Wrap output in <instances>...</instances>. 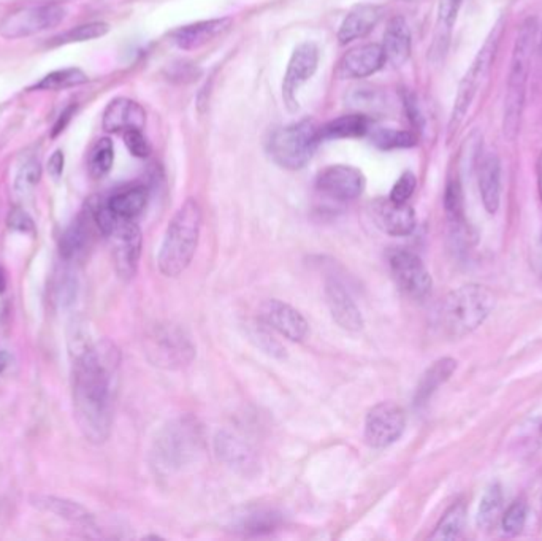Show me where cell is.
<instances>
[{
  "label": "cell",
  "instance_id": "cell-44",
  "mask_svg": "<svg viewBox=\"0 0 542 541\" xmlns=\"http://www.w3.org/2000/svg\"><path fill=\"white\" fill-rule=\"evenodd\" d=\"M404 106H406V113H408V118L409 121L413 122V126L415 129H422V126H424V118H422L420 115V110L419 106H417L415 104V99L413 94H408L406 99H404Z\"/></svg>",
  "mask_w": 542,
  "mask_h": 541
},
{
  "label": "cell",
  "instance_id": "cell-42",
  "mask_svg": "<svg viewBox=\"0 0 542 541\" xmlns=\"http://www.w3.org/2000/svg\"><path fill=\"white\" fill-rule=\"evenodd\" d=\"M57 300L61 302V305H70L76 297V279L71 276V273H64V276L59 279V284L56 288Z\"/></svg>",
  "mask_w": 542,
  "mask_h": 541
},
{
  "label": "cell",
  "instance_id": "cell-15",
  "mask_svg": "<svg viewBox=\"0 0 542 541\" xmlns=\"http://www.w3.org/2000/svg\"><path fill=\"white\" fill-rule=\"evenodd\" d=\"M325 299L331 318L344 330L357 332L363 327V316L357 307L352 295L346 290L344 284L336 278H329L325 281Z\"/></svg>",
  "mask_w": 542,
  "mask_h": 541
},
{
  "label": "cell",
  "instance_id": "cell-50",
  "mask_svg": "<svg viewBox=\"0 0 542 541\" xmlns=\"http://www.w3.org/2000/svg\"><path fill=\"white\" fill-rule=\"evenodd\" d=\"M539 51H541V56H542V35H541V45H539Z\"/></svg>",
  "mask_w": 542,
  "mask_h": 541
},
{
  "label": "cell",
  "instance_id": "cell-51",
  "mask_svg": "<svg viewBox=\"0 0 542 541\" xmlns=\"http://www.w3.org/2000/svg\"><path fill=\"white\" fill-rule=\"evenodd\" d=\"M541 240H542V237H541Z\"/></svg>",
  "mask_w": 542,
  "mask_h": 541
},
{
  "label": "cell",
  "instance_id": "cell-17",
  "mask_svg": "<svg viewBox=\"0 0 542 541\" xmlns=\"http://www.w3.org/2000/svg\"><path fill=\"white\" fill-rule=\"evenodd\" d=\"M102 124L110 134H124L130 129H143L146 124V111L135 100L117 97L111 100L105 108Z\"/></svg>",
  "mask_w": 542,
  "mask_h": 541
},
{
  "label": "cell",
  "instance_id": "cell-37",
  "mask_svg": "<svg viewBox=\"0 0 542 541\" xmlns=\"http://www.w3.org/2000/svg\"><path fill=\"white\" fill-rule=\"evenodd\" d=\"M41 180V165L37 159H29L27 162H24L22 167L20 169L16 175L15 188L17 192L26 194L34 189Z\"/></svg>",
  "mask_w": 542,
  "mask_h": 541
},
{
  "label": "cell",
  "instance_id": "cell-6",
  "mask_svg": "<svg viewBox=\"0 0 542 541\" xmlns=\"http://www.w3.org/2000/svg\"><path fill=\"white\" fill-rule=\"evenodd\" d=\"M499 34H501V22H498L495 29H493L490 35H488L484 46L479 50L478 56L474 57L471 67L468 69V72L464 73L463 80L460 81V85H458L454 110H452L450 121H449L450 136L454 135V132H457L458 127H460V124L463 122L464 116H466L469 106L473 104L476 94H478L479 85L482 83V80L485 78L488 70L492 67V62L493 59H495L497 48L499 43Z\"/></svg>",
  "mask_w": 542,
  "mask_h": 541
},
{
  "label": "cell",
  "instance_id": "cell-21",
  "mask_svg": "<svg viewBox=\"0 0 542 541\" xmlns=\"http://www.w3.org/2000/svg\"><path fill=\"white\" fill-rule=\"evenodd\" d=\"M411 46H413V37L406 20L403 16L392 17L387 24L383 43L387 62L395 67H401L411 56Z\"/></svg>",
  "mask_w": 542,
  "mask_h": 541
},
{
  "label": "cell",
  "instance_id": "cell-46",
  "mask_svg": "<svg viewBox=\"0 0 542 541\" xmlns=\"http://www.w3.org/2000/svg\"><path fill=\"white\" fill-rule=\"evenodd\" d=\"M75 111H76V105H70V106H67V108H65V110L61 113V115H59L57 121L55 122V126H52V130H51V136H52V139H56V136H57L59 134H62V132H64L65 127H67V126H69V122L71 121V118H73Z\"/></svg>",
  "mask_w": 542,
  "mask_h": 541
},
{
  "label": "cell",
  "instance_id": "cell-48",
  "mask_svg": "<svg viewBox=\"0 0 542 541\" xmlns=\"http://www.w3.org/2000/svg\"><path fill=\"white\" fill-rule=\"evenodd\" d=\"M7 365H8V354L3 353V351H0V373L7 368Z\"/></svg>",
  "mask_w": 542,
  "mask_h": 541
},
{
  "label": "cell",
  "instance_id": "cell-2",
  "mask_svg": "<svg viewBox=\"0 0 542 541\" xmlns=\"http://www.w3.org/2000/svg\"><path fill=\"white\" fill-rule=\"evenodd\" d=\"M536 32H538V22L534 17H528L519 29L514 51H512L503 113V134L509 141H514L520 132L528 76L529 70H532V59L536 45Z\"/></svg>",
  "mask_w": 542,
  "mask_h": 541
},
{
  "label": "cell",
  "instance_id": "cell-26",
  "mask_svg": "<svg viewBox=\"0 0 542 541\" xmlns=\"http://www.w3.org/2000/svg\"><path fill=\"white\" fill-rule=\"evenodd\" d=\"M148 204V191L143 186L127 188L124 191L113 194L106 200V205L115 213L117 218L122 219H135L145 211Z\"/></svg>",
  "mask_w": 542,
  "mask_h": 541
},
{
  "label": "cell",
  "instance_id": "cell-33",
  "mask_svg": "<svg viewBox=\"0 0 542 541\" xmlns=\"http://www.w3.org/2000/svg\"><path fill=\"white\" fill-rule=\"evenodd\" d=\"M87 235L89 232L86 229L85 223L76 221L70 225V227L64 232L59 248H61V255L64 259H75L76 255H80L87 245Z\"/></svg>",
  "mask_w": 542,
  "mask_h": 541
},
{
  "label": "cell",
  "instance_id": "cell-35",
  "mask_svg": "<svg viewBox=\"0 0 542 541\" xmlns=\"http://www.w3.org/2000/svg\"><path fill=\"white\" fill-rule=\"evenodd\" d=\"M216 443H217L219 456H222L230 465L246 467V463H249L248 446L243 444L241 442H238V438L222 433V435L217 437Z\"/></svg>",
  "mask_w": 542,
  "mask_h": 541
},
{
  "label": "cell",
  "instance_id": "cell-45",
  "mask_svg": "<svg viewBox=\"0 0 542 541\" xmlns=\"http://www.w3.org/2000/svg\"><path fill=\"white\" fill-rule=\"evenodd\" d=\"M64 164H65L64 151L56 150L55 153H52V156L50 157V160H48V174H50L52 180H59V178L62 176Z\"/></svg>",
  "mask_w": 542,
  "mask_h": 541
},
{
  "label": "cell",
  "instance_id": "cell-18",
  "mask_svg": "<svg viewBox=\"0 0 542 541\" xmlns=\"http://www.w3.org/2000/svg\"><path fill=\"white\" fill-rule=\"evenodd\" d=\"M231 26L230 17H217V20L199 21L187 24L171 32V40L181 50H199L210 43L217 35L224 34Z\"/></svg>",
  "mask_w": 542,
  "mask_h": 541
},
{
  "label": "cell",
  "instance_id": "cell-32",
  "mask_svg": "<svg viewBox=\"0 0 542 541\" xmlns=\"http://www.w3.org/2000/svg\"><path fill=\"white\" fill-rule=\"evenodd\" d=\"M373 143L380 150H401V148L415 146L417 136L408 130H397V129H384L376 127L369 129Z\"/></svg>",
  "mask_w": 542,
  "mask_h": 541
},
{
  "label": "cell",
  "instance_id": "cell-5",
  "mask_svg": "<svg viewBox=\"0 0 542 541\" xmlns=\"http://www.w3.org/2000/svg\"><path fill=\"white\" fill-rule=\"evenodd\" d=\"M319 141V127L313 121H300L278 129L271 135L268 151L279 167L300 170L311 160Z\"/></svg>",
  "mask_w": 542,
  "mask_h": 541
},
{
  "label": "cell",
  "instance_id": "cell-24",
  "mask_svg": "<svg viewBox=\"0 0 542 541\" xmlns=\"http://www.w3.org/2000/svg\"><path fill=\"white\" fill-rule=\"evenodd\" d=\"M31 503L35 508L41 511L52 513L71 522H78V524H89V522L92 521V514L89 513L83 505L69 500V498H61L56 496H41V493H38V496L31 497Z\"/></svg>",
  "mask_w": 542,
  "mask_h": 541
},
{
  "label": "cell",
  "instance_id": "cell-23",
  "mask_svg": "<svg viewBox=\"0 0 542 541\" xmlns=\"http://www.w3.org/2000/svg\"><path fill=\"white\" fill-rule=\"evenodd\" d=\"M457 370V360L452 358H443L427 368L422 374L419 384H417L414 405L422 407L430 400L432 395L443 386Z\"/></svg>",
  "mask_w": 542,
  "mask_h": 541
},
{
  "label": "cell",
  "instance_id": "cell-43",
  "mask_svg": "<svg viewBox=\"0 0 542 541\" xmlns=\"http://www.w3.org/2000/svg\"><path fill=\"white\" fill-rule=\"evenodd\" d=\"M7 223L10 229L24 232V234H26V232H32L35 227L32 218L29 216L22 208H13V210L10 211Z\"/></svg>",
  "mask_w": 542,
  "mask_h": 541
},
{
  "label": "cell",
  "instance_id": "cell-14",
  "mask_svg": "<svg viewBox=\"0 0 542 541\" xmlns=\"http://www.w3.org/2000/svg\"><path fill=\"white\" fill-rule=\"evenodd\" d=\"M262 318L271 329L278 330L292 342L305 340L309 332L305 316L297 308L281 300H268L262 308Z\"/></svg>",
  "mask_w": 542,
  "mask_h": 541
},
{
  "label": "cell",
  "instance_id": "cell-12",
  "mask_svg": "<svg viewBox=\"0 0 542 541\" xmlns=\"http://www.w3.org/2000/svg\"><path fill=\"white\" fill-rule=\"evenodd\" d=\"M319 65V50L311 41L297 46L289 59L287 69H285L284 81H283V97L290 111L299 110V94L300 87L313 78Z\"/></svg>",
  "mask_w": 542,
  "mask_h": 541
},
{
  "label": "cell",
  "instance_id": "cell-27",
  "mask_svg": "<svg viewBox=\"0 0 542 541\" xmlns=\"http://www.w3.org/2000/svg\"><path fill=\"white\" fill-rule=\"evenodd\" d=\"M87 81L89 76L81 69L69 67L48 73L38 83H35L32 87H29V91H62V89L86 85Z\"/></svg>",
  "mask_w": 542,
  "mask_h": 541
},
{
  "label": "cell",
  "instance_id": "cell-41",
  "mask_svg": "<svg viewBox=\"0 0 542 541\" xmlns=\"http://www.w3.org/2000/svg\"><path fill=\"white\" fill-rule=\"evenodd\" d=\"M278 522V516L273 513H264V511H259V513H254L248 517L246 521L241 522V528L244 531H251L255 533H260L262 531H273V527L276 526Z\"/></svg>",
  "mask_w": 542,
  "mask_h": 541
},
{
  "label": "cell",
  "instance_id": "cell-22",
  "mask_svg": "<svg viewBox=\"0 0 542 541\" xmlns=\"http://www.w3.org/2000/svg\"><path fill=\"white\" fill-rule=\"evenodd\" d=\"M380 8L376 5H357L344 17L338 31V40L341 45L363 38L373 31L380 20Z\"/></svg>",
  "mask_w": 542,
  "mask_h": 541
},
{
  "label": "cell",
  "instance_id": "cell-10",
  "mask_svg": "<svg viewBox=\"0 0 542 541\" xmlns=\"http://www.w3.org/2000/svg\"><path fill=\"white\" fill-rule=\"evenodd\" d=\"M406 414L393 402H380L369 409L365 419V442L376 449H384L403 435Z\"/></svg>",
  "mask_w": 542,
  "mask_h": 541
},
{
  "label": "cell",
  "instance_id": "cell-16",
  "mask_svg": "<svg viewBox=\"0 0 542 541\" xmlns=\"http://www.w3.org/2000/svg\"><path fill=\"white\" fill-rule=\"evenodd\" d=\"M374 221L385 234L406 237L415 229V213L408 204H397L390 199H379L373 205Z\"/></svg>",
  "mask_w": 542,
  "mask_h": 541
},
{
  "label": "cell",
  "instance_id": "cell-40",
  "mask_svg": "<svg viewBox=\"0 0 542 541\" xmlns=\"http://www.w3.org/2000/svg\"><path fill=\"white\" fill-rule=\"evenodd\" d=\"M122 135H124V143H126L127 150L130 151L132 156L141 157V159L148 157L151 148H150V143H148L146 136L143 135L141 129H130V130H126Z\"/></svg>",
  "mask_w": 542,
  "mask_h": 541
},
{
  "label": "cell",
  "instance_id": "cell-20",
  "mask_svg": "<svg viewBox=\"0 0 542 541\" xmlns=\"http://www.w3.org/2000/svg\"><path fill=\"white\" fill-rule=\"evenodd\" d=\"M478 184L482 204L490 215H495L501 199V162L497 154L488 153L478 167Z\"/></svg>",
  "mask_w": 542,
  "mask_h": 541
},
{
  "label": "cell",
  "instance_id": "cell-28",
  "mask_svg": "<svg viewBox=\"0 0 542 541\" xmlns=\"http://www.w3.org/2000/svg\"><path fill=\"white\" fill-rule=\"evenodd\" d=\"M503 508V492L501 486L493 483L487 487V491L480 498L478 511V526L482 531H492L501 517Z\"/></svg>",
  "mask_w": 542,
  "mask_h": 541
},
{
  "label": "cell",
  "instance_id": "cell-38",
  "mask_svg": "<svg viewBox=\"0 0 542 541\" xmlns=\"http://www.w3.org/2000/svg\"><path fill=\"white\" fill-rule=\"evenodd\" d=\"M417 186L415 175L413 171H404V174L398 178V181L393 184L389 199L397 202V204H408L411 195L414 194Z\"/></svg>",
  "mask_w": 542,
  "mask_h": 541
},
{
  "label": "cell",
  "instance_id": "cell-39",
  "mask_svg": "<svg viewBox=\"0 0 542 541\" xmlns=\"http://www.w3.org/2000/svg\"><path fill=\"white\" fill-rule=\"evenodd\" d=\"M462 0H439L438 5V27L439 31L449 32L457 20Z\"/></svg>",
  "mask_w": 542,
  "mask_h": 541
},
{
  "label": "cell",
  "instance_id": "cell-31",
  "mask_svg": "<svg viewBox=\"0 0 542 541\" xmlns=\"http://www.w3.org/2000/svg\"><path fill=\"white\" fill-rule=\"evenodd\" d=\"M110 32V26L106 22H87V24L71 27L69 31L56 35L48 45L59 46L69 43H80V41H89L104 37Z\"/></svg>",
  "mask_w": 542,
  "mask_h": 541
},
{
  "label": "cell",
  "instance_id": "cell-34",
  "mask_svg": "<svg viewBox=\"0 0 542 541\" xmlns=\"http://www.w3.org/2000/svg\"><path fill=\"white\" fill-rule=\"evenodd\" d=\"M444 208L452 225L462 229L464 225V213H463V194L462 186L458 180H450L448 183L444 194Z\"/></svg>",
  "mask_w": 542,
  "mask_h": 541
},
{
  "label": "cell",
  "instance_id": "cell-4",
  "mask_svg": "<svg viewBox=\"0 0 542 541\" xmlns=\"http://www.w3.org/2000/svg\"><path fill=\"white\" fill-rule=\"evenodd\" d=\"M495 295L480 284H464L452 290L441 307V324L445 334L460 338L484 323L495 308Z\"/></svg>",
  "mask_w": 542,
  "mask_h": 541
},
{
  "label": "cell",
  "instance_id": "cell-36",
  "mask_svg": "<svg viewBox=\"0 0 542 541\" xmlns=\"http://www.w3.org/2000/svg\"><path fill=\"white\" fill-rule=\"evenodd\" d=\"M527 522V503L517 500L506 510L501 517V531L506 537H515L519 535Z\"/></svg>",
  "mask_w": 542,
  "mask_h": 541
},
{
  "label": "cell",
  "instance_id": "cell-3",
  "mask_svg": "<svg viewBox=\"0 0 542 541\" xmlns=\"http://www.w3.org/2000/svg\"><path fill=\"white\" fill-rule=\"evenodd\" d=\"M201 208L197 200L187 199L178 208L166 227L159 251V270L165 276L175 278L192 262L200 240Z\"/></svg>",
  "mask_w": 542,
  "mask_h": 541
},
{
  "label": "cell",
  "instance_id": "cell-7",
  "mask_svg": "<svg viewBox=\"0 0 542 541\" xmlns=\"http://www.w3.org/2000/svg\"><path fill=\"white\" fill-rule=\"evenodd\" d=\"M65 8L59 3H43L15 10L0 21V35L7 40L26 38L61 24Z\"/></svg>",
  "mask_w": 542,
  "mask_h": 541
},
{
  "label": "cell",
  "instance_id": "cell-25",
  "mask_svg": "<svg viewBox=\"0 0 542 541\" xmlns=\"http://www.w3.org/2000/svg\"><path fill=\"white\" fill-rule=\"evenodd\" d=\"M369 120L365 115H344L336 120L327 122L319 127L320 141L322 140H341V139H357L365 136L369 132Z\"/></svg>",
  "mask_w": 542,
  "mask_h": 541
},
{
  "label": "cell",
  "instance_id": "cell-1",
  "mask_svg": "<svg viewBox=\"0 0 542 541\" xmlns=\"http://www.w3.org/2000/svg\"><path fill=\"white\" fill-rule=\"evenodd\" d=\"M121 354L108 340L83 348L73 364V409L80 430L89 442L108 440L115 413Z\"/></svg>",
  "mask_w": 542,
  "mask_h": 541
},
{
  "label": "cell",
  "instance_id": "cell-11",
  "mask_svg": "<svg viewBox=\"0 0 542 541\" xmlns=\"http://www.w3.org/2000/svg\"><path fill=\"white\" fill-rule=\"evenodd\" d=\"M113 248V260L117 275L122 279H132L138 269L143 237L135 219L119 218L115 229L108 235Z\"/></svg>",
  "mask_w": 542,
  "mask_h": 541
},
{
  "label": "cell",
  "instance_id": "cell-49",
  "mask_svg": "<svg viewBox=\"0 0 542 541\" xmlns=\"http://www.w3.org/2000/svg\"><path fill=\"white\" fill-rule=\"evenodd\" d=\"M5 288H7V279H5L3 270H2V267H0V294L3 293Z\"/></svg>",
  "mask_w": 542,
  "mask_h": 541
},
{
  "label": "cell",
  "instance_id": "cell-19",
  "mask_svg": "<svg viewBox=\"0 0 542 541\" xmlns=\"http://www.w3.org/2000/svg\"><path fill=\"white\" fill-rule=\"evenodd\" d=\"M387 62L383 45L366 43L350 50L341 61V72L349 78H366Z\"/></svg>",
  "mask_w": 542,
  "mask_h": 541
},
{
  "label": "cell",
  "instance_id": "cell-9",
  "mask_svg": "<svg viewBox=\"0 0 542 541\" xmlns=\"http://www.w3.org/2000/svg\"><path fill=\"white\" fill-rule=\"evenodd\" d=\"M152 362L164 368H181L194 360L195 348L186 332L178 325H160L151 337Z\"/></svg>",
  "mask_w": 542,
  "mask_h": 541
},
{
  "label": "cell",
  "instance_id": "cell-30",
  "mask_svg": "<svg viewBox=\"0 0 542 541\" xmlns=\"http://www.w3.org/2000/svg\"><path fill=\"white\" fill-rule=\"evenodd\" d=\"M113 162H115V148H113V141L110 139H100L95 141L87 159V167L91 176L99 180V178L108 175L113 167Z\"/></svg>",
  "mask_w": 542,
  "mask_h": 541
},
{
  "label": "cell",
  "instance_id": "cell-13",
  "mask_svg": "<svg viewBox=\"0 0 542 541\" xmlns=\"http://www.w3.org/2000/svg\"><path fill=\"white\" fill-rule=\"evenodd\" d=\"M365 176L350 165H330L315 178V188L320 194L336 202H350L365 191Z\"/></svg>",
  "mask_w": 542,
  "mask_h": 541
},
{
  "label": "cell",
  "instance_id": "cell-47",
  "mask_svg": "<svg viewBox=\"0 0 542 541\" xmlns=\"http://www.w3.org/2000/svg\"><path fill=\"white\" fill-rule=\"evenodd\" d=\"M538 191H539V197L542 202V153L538 159Z\"/></svg>",
  "mask_w": 542,
  "mask_h": 541
},
{
  "label": "cell",
  "instance_id": "cell-29",
  "mask_svg": "<svg viewBox=\"0 0 542 541\" xmlns=\"http://www.w3.org/2000/svg\"><path fill=\"white\" fill-rule=\"evenodd\" d=\"M466 521V507L463 502H457L445 511L441 517L434 532L430 535L432 540H457L460 537Z\"/></svg>",
  "mask_w": 542,
  "mask_h": 541
},
{
  "label": "cell",
  "instance_id": "cell-8",
  "mask_svg": "<svg viewBox=\"0 0 542 541\" xmlns=\"http://www.w3.org/2000/svg\"><path fill=\"white\" fill-rule=\"evenodd\" d=\"M389 264L398 288L404 294L415 300H422L430 295L433 288L432 275L415 253L403 248L393 249L389 254Z\"/></svg>",
  "mask_w": 542,
  "mask_h": 541
}]
</instances>
